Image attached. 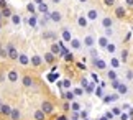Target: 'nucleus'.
Wrapping results in <instances>:
<instances>
[{
    "instance_id": "obj_1",
    "label": "nucleus",
    "mask_w": 133,
    "mask_h": 120,
    "mask_svg": "<svg viewBox=\"0 0 133 120\" xmlns=\"http://www.w3.org/2000/svg\"><path fill=\"white\" fill-rule=\"evenodd\" d=\"M7 58L10 61H18V58H20V53H18V49L15 48L13 43H8L7 45Z\"/></svg>"
},
{
    "instance_id": "obj_2",
    "label": "nucleus",
    "mask_w": 133,
    "mask_h": 120,
    "mask_svg": "<svg viewBox=\"0 0 133 120\" xmlns=\"http://www.w3.org/2000/svg\"><path fill=\"white\" fill-rule=\"evenodd\" d=\"M41 110L46 113V115H49V113L54 112V104L51 102V100H43V104H41Z\"/></svg>"
},
{
    "instance_id": "obj_3",
    "label": "nucleus",
    "mask_w": 133,
    "mask_h": 120,
    "mask_svg": "<svg viewBox=\"0 0 133 120\" xmlns=\"http://www.w3.org/2000/svg\"><path fill=\"white\" fill-rule=\"evenodd\" d=\"M92 64H94V67H97V69H100V71H105L107 69L105 61L100 59V58H92Z\"/></svg>"
},
{
    "instance_id": "obj_4",
    "label": "nucleus",
    "mask_w": 133,
    "mask_h": 120,
    "mask_svg": "<svg viewBox=\"0 0 133 120\" xmlns=\"http://www.w3.org/2000/svg\"><path fill=\"white\" fill-rule=\"evenodd\" d=\"M61 46H63V45H61V41H59V43H58V41H53V43L49 45V51H51V53H54L56 56H59V53H61Z\"/></svg>"
},
{
    "instance_id": "obj_5",
    "label": "nucleus",
    "mask_w": 133,
    "mask_h": 120,
    "mask_svg": "<svg viewBox=\"0 0 133 120\" xmlns=\"http://www.w3.org/2000/svg\"><path fill=\"white\" fill-rule=\"evenodd\" d=\"M43 56H38V54H33L31 58H30V64H33L35 67H39L41 66V62H43Z\"/></svg>"
},
{
    "instance_id": "obj_6",
    "label": "nucleus",
    "mask_w": 133,
    "mask_h": 120,
    "mask_svg": "<svg viewBox=\"0 0 133 120\" xmlns=\"http://www.w3.org/2000/svg\"><path fill=\"white\" fill-rule=\"evenodd\" d=\"M43 59L46 61V64H54V61H56V54H54V53H51V51H46V53L43 54Z\"/></svg>"
},
{
    "instance_id": "obj_7",
    "label": "nucleus",
    "mask_w": 133,
    "mask_h": 120,
    "mask_svg": "<svg viewBox=\"0 0 133 120\" xmlns=\"http://www.w3.org/2000/svg\"><path fill=\"white\" fill-rule=\"evenodd\" d=\"M118 99H120V94H118V92H114V94H109V96H105V97H104V102H105V104H110V102L118 100Z\"/></svg>"
},
{
    "instance_id": "obj_8",
    "label": "nucleus",
    "mask_w": 133,
    "mask_h": 120,
    "mask_svg": "<svg viewBox=\"0 0 133 120\" xmlns=\"http://www.w3.org/2000/svg\"><path fill=\"white\" fill-rule=\"evenodd\" d=\"M49 15H51V22H53V23H59L61 20H63V13H61V12H58V10L51 12Z\"/></svg>"
},
{
    "instance_id": "obj_9",
    "label": "nucleus",
    "mask_w": 133,
    "mask_h": 120,
    "mask_svg": "<svg viewBox=\"0 0 133 120\" xmlns=\"http://www.w3.org/2000/svg\"><path fill=\"white\" fill-rule=\"evenodd\" d=\"M82 43H84L85 46H87V48H94V46H95V38H94L92 35H87V36L84 38Z\"/></svg>"
},
{
    "instance_id": "obj_10",
    "label": "nucleus",
    "mask_w": 133,
    "mask_h": 120,
    "mask_svg": "<svg viewBox=\"0 0 133 120\" xmlns=\"http://www.w3.org/2000/svg\"><path fill=\"white\" fill-rule=\"evenodd\" d=\"M33 82H35V81H33V77L30 76V74H25V76L22 77V84H23L25 87H31Z\"/></svg>"
},
{
    "instance_id": "obj_11",
    "label": "nucleus",
    "mask_w": 133,
    "mask_h": 120,
    "mask_svg": "<svg viewBox=\"0 0 133 120\" xmlns=\"http://www.w3.org/2000/svg\"><path fill=\"white\" fill-rule=\"evenodd\" d=\"M0 113H2L3 117H10V113H12V107H10L8 104H2V107H0Z\"/></svg>"
},
{
    "instance_id": "obj_12",
    "label": "nucleus",
    "mask_w": 133,
    "mask_h": 120,
    "mask_svg": "<svg viewBox=\"0 0 133 120\" xmlns=\"http://www.w3.org/2000/svg\"><path fill=\"white\" fill-rule=\"evenodd\" d=\"M7 79L12 82V84H13V82H17V81H18V72L15 71V69H10L8 74H7Z\"/></svg>"
},
{
    "instance_id": "obj_13",
    "label": "nucleus",
    "mask_w": 133,
    "mask_h": 120,
    "mask_svg": "<svg viewBox=\"0 0 133 120\" xmlns=\"http://www.w3.org/2000/svg\"><path fill=\"white\" fill-rule=\"evenodd\" d=\"M115 17L117 18H125L127 17V10H125V7H115Z\"/></svg>"
},
{
    "instance_id": "obj_14",
    "label": "nucleus",
    "mask_w": 133,
    "mask_h": 120,
    "mask_svg": "<svg viewBox=\"0 0 133 120\" xmlns=\"http://www.w3.org/2000/svg\"><path fill=\"white\" fill-rule=\"evenodd\" d=\"M61 36H63V41H68V43H71V40H72V35H71V31L68 28H63Z\"/></svg>"
},
{
    "instance_id": "obj_15",
    "label": "nucleus",
    "mask_w": 133,
    "mask_h": 120,
    "mask_svg": "<svg viewBox=\"0 0 133 120\" xmlns=\"http://www.w3.org/2000/svg\"><path fill=\"white\" fill-rule=\"evenodd\" d=\"M33 118H35V120H46V113L41 110V109H39V110H35Z\"/></svg>"
},
{
    "instance_id": "obj_16",
    "label": "nucleus",
    "mask_w": 133,
    "mask_h": 120,
    "mask_svg": "<svg viewBox=\"0 0 133 120\" xmlns=\"http://www.w3.org/2000/svg\"><path fill=\"white\" fill-rule=\"evenodd\" d=\"M10 118H12V120H20V118H22V112H20V109H12Z\"/></svg>"
},
{
    "instance_id": "obj_17",
    "label": "nucleus",
    "mask_w": 133,
    "mask_h": 120,
    "mask_svg": "<svg viewBox=\"0 0 133 120\" xmlns=\"http://www.w3.org/2000/svg\"><path fill=\"white\" fill-rule=\"evenodd\" d=\"M112 25H114V20H112L110 17L102 18V27H104V28H112Z\"/></svg>"
},
{
    "instance_id": "obj_18",
    "label": "nucleus",
    "mask_w": 133,
    "mask_h": 120,
    "mask_svg": "<svg viewBox=\"0 0 133 120\" xmlns=\"http://www.w3.org/2000/svg\"><path fill=\"white\" fill-rule=\"evenodd\" d=\"M71 46H72V49H81L82 48V41L77 40V38H72L71 40Z\"/></svg>"
},
{
    "instance_id": "obj_19",
    "label": "nucleus",
    "mask_w": 133,
    "mask_h": 120,
    "mask_svg": "<svg viewBox=\"0 0 133 120\" xmlns=\"http://www.w3.org/2000/svg\"><path fill=\"white\" fill-rule=\"evenodd\" d=\"M18 62L22 66H26V64H30V58L26 54H23V53H20V58H18Z\"/></svg>"
},
{
    "instance_id": "obj_20",
    "label": "nucleus",
    "mask_w": 133,
    "mask_h": 120,
    "mask_svg": "<svg viewBox=\"0 0 133 120\" xmlns=\"http://www.w3.org/2000/svg\"><path fill=\"white\" fill-rule=\"evenodd\" d=\"M87 18L90 20V22H94V20L99 18V12H97V10H89V12H87Z\"/></svg>"
},
{
    "instance_id": "obj_21",
    "label": "nucleus",
    "mask_w": 133,
    "mask_h": 120,
    "mask_svg": "<svg viewBox=\"0 0 133 120\" xmlns=\"http://www.w3.org/2000/svg\"><path fill=\"white\" fill-rule=\"evenodd\" d=\"M87 23H89V18L87 17H79L77 18V25H79L81 28H85V27H87Z\"/></svg>"
},
{
    "instance_id": "obj_22",
    "label": "nucleus",
    "mask_w": 133,
    "mask_h": 120,
    "mask_svg": "<svg viewBox=\"0 0 133 120\" xmlns=\"http://www.w3.org/2000/svg\"><path fill=\"white\" fill-rule=\"evenodd\" d=\"M99 46L100 48H107V46H109V36H100L99 38Z\"/></svg>"
},
{
    "instance_id": "obj_23",
    "label": "nucleus",
    "mask_w": 133,
    "mask_h": 120,
    "mask_svg": "<svg viewBox=\"0 0 133 120\" xmlns=\"http://www.w3.org/2000/svg\"><path fill=\"white\" fill-rule=\"evenodd\" d=\"M2 15H3V18H12L13 12H12L10 7H5V8H2Z\"/></svg>"
},
{
    "instance_id": "obj_24",
    "label": "nucleus",
    "mask_w": 133,
    "mask_h": 120,
    "mask_svg": "<svg viewBox=\"0 0 133 120\" xmlns=\"http://www.w3.org/2000/svg\"><path fill=\"white\" fill-rule=\"evenodd\" d=\"M38 12H39V13H49V7L43 2V3L38 5Z\"/></svg>"
},
{
    "instance_id": "obj_25",
    "label": "nucleus",
    "mask_w": 133,
    "mask_h": 120,
    "mask_svg": "<svg viewBox=\"0 0 133 120\" xmlns=\"http://www.w3.org/2000/svg\"><path fill=\"white\" fill-rule=\"evenodd\" d=\"M63 97H64L68 102H72V100H74V97H76V94H74V91H72V92L68 91V92H64V96H63Z\"/></svg>"
},
{
    "instance_id": "obj_26",
    "label": "nucleus",
    "mask_w": 133,
    "mask_h": 120,
    "mask_svg": "<svg viewBox=\"0 0 133 120\" xmlns=\"http://www.w3.org/2000/svg\"><path fill=\"white\" fill-rule=\"evenodd\" d=\"M43 38L44 40H56V33L54 31H46V33H43Z\"/></svg>"
},
{
    "instance_id": "obj_27",
    "label": "nucleus",
    "mask_w": 133,
    "mask_h": 120,
    "mask_svg": "<svg viewBox=\"0 0 133 120\" xmlns=\"http://www.w3.org/2000/svg\"><path fill=\"white\" fill-rule=\"evenodd\" d=\"M36 23H38V18H36V15H31V17H30L28 18V25H30V27H36Z\"/></svg>"
},
{
    "instance_id": "obj_28",
    "label": "nucleus",
    "mask_w": 133,
    "mask_h": 120,
    "mask_svg": "<svg viewBox=\"0 0 133 120\" xmlns=\"http://www.w3.org/2000/svg\"><path fill=\"white\" fill-rule=\"evenodd\" d=\"M20 22H22L20 15H18V13H13V15H12V23H13V25H20Z\"/></svg>"
},
{
    "instance_id": "obj_29",
    "label": "nucleus",
    "mask_w": 133,
    "mask_h": 120,
    "mask_svg": "<svg viewBox=\"0 0 133 120\" xmlns=\"http://www.w3.org/2000/svg\"><path fill=\"white\" fill-rule=\"evenodd\" d=\"M117 91H118V94H120V96H123V94H127V92H128V87H127V84H120V87H118Z\"/></svg>"
},
{
    "instance_id": "obj_30",
    "label": "nucleus",
    "mask_w": 133,
    "mask_h": 120,
    "mask_svg": "<svg viewBox=\"0 0 133 120\" xmlns=\"http://www.w3.org/2000/svg\"><path fill=\"white\" fill-rule=\"evenodd\" d=\"M61 45H63V41H61ZM69 51H68V48H66V46L63 45L61 46V53H59V58H66V54H68Z\"/></svg>"
},
{
    "instance_id": "obj_31",
    "label": "nucleus",
    "mask_w": 133,
    "mask_h": 120,
    "mask_svg": "<svg viewBox=\"0 0 133 120\" xmlns=\"http://www.w3.org/2000/svg\"><path fill=\"white\" fill-rule=\"evenodd\" d=\"M71 110H72V112H79V110H81V105H79L77 102L72 100V102H71Z\"/></svg>"
},
{
    "instance_id": "obj_32",
    "label": "nucleus",
    "mask_w": 133,
    "mask_h": 120,
    "mask_svg": "<svg viewBox=\"0 0 133 120\" xmlns=\"http://www.w3.org/2000/svg\"><path fill=\"white\" fill-rule=\"evenodd\" d=\"M105 49H107V51H109V53H110V54H114V53H115V49H117V46H115L114 43H109V46H107V48H105Z\"/></svg>"
},
{
    "instance_id": "obj_33",
    "label": "nucleus",
    "mask_w": 133,
    "mask_h": 120,
    "mask_svg": "<svg viewBox=\"0 0 133 120\" xmlns=\"http://www.w3.org/2000/svg\"><path fill=\"white\" fill-rule=\"evenodd\" d=\"M107 77H109L110 81H114V79H117V72L115 71H107Z\"/></svg>"
},
{
    "instance_id": "obj_34",
    "label": "nucleus",
    "mask_w": 133,
    "mask_h": 120,
    "mask_svg": "<svg viewBox=\"0 0 133 120\" xmlns=\"http://www.w3.org/2000/svg\"><path fill=\"white\" fill-rule=\"evenodd\" d=\"M35 5H36V3H28V5H26V10H28L31 15L35 13V10H36V7H35Z\"/></svg>"
},
{
    "instance_id": "obj_35",
    "label": "nucleus",
    "mask_w": 133,
    "mask_h": 120,
    "mask_svg": "<svg viewBox=\"0 0 133 120\" xmlns=\"http://www.w3.org/2000/svg\"><path fill=\"white\" fill-rule=\"evenodd\" d=\"M64 61L66 62H72L74 61V54L72 53H68V54H66V58H64Z\"/></svg>"
},
{
    "instance_id": "obj_36",
    "label": "nucleus",
    "mask_w": 133,
    "mask_h": 120,
    "mask_svg": "<svg viewBox=\"0 0 133 120\" xmlns=\"http://www.w3.org/2000/svg\"><path fill=\"white\" fill-rule=\"evenodd\" d=\"M120 58H122V61H127V59H128V51H127V49H123V51H122V54H120Z\"/></svg>"
},
{
    "instance_id": "obj_37",
    "label": "nucleus",
    "mask_w": 133,
    "mask_h": 120,
    "mask_svg": "<svg viewBox=\"0 0 133 120\" xmlns=\"http://www.w3.org/2000/svg\"><path fill=\"white\" fill-rule=\"evenodd\" d=\"M120 84H122V82L118 81V79H114V81H112V87H114V89H118V87H120Z\"/></svg>"
},
{
    "instance_id": "obj_38",
    "label": "nucleus",
    "mask_w": 133,
    "mask_h": 120,
    "mask_svg": "<svg viewBox=\"0 0 133 120\" xmlns=\"http://www.w3.org/2000/svg\"><path fill=\"white\" fill-rule=\"evenodd\" d=\"M110 66H112V67H118V66H120V61H118V59H115V58H112Z\"/></svg>"
},
{
    "instance_id": "obj_39",
    "label": "nucleus",
    "mask_w": 133,
    "mask_h": 120,
    "mask_svg": "<svg viewBox=\"0 0 133 120\" xmlns=\"http://www.w3.org/2000/svg\"><path fill=\"white\" fill-rule=\"evenodd\" d=\"M89 84H90V82L85 79V77H82V79H81V86H82L84 89H87V86H89Z\"/></svg>"
},
{
    "instance_id": "obj_40",
    "label": "nucleus",
    "mask_w": 133,
    "mask_h": 120,
    "mask_svg": "<svg viewBox=\"0 0 133 120\" xmlns=\"http://www.w3.org/2000/svg\"><path fill=\"white\" fill-rule=\"evenodd\" d=\"M112 113H114V115H122V109L120 107H114L112 109Z\"/></svg>"
},
{
    "instance_id": "obj_41",
    "label": "nucleus",
    "mask_w": 133,
    "mask_h": 120,
    "mask_svg": "<svg viewBox=\"0 0 133 120\" xmlns=\"http://www.w3.org/2000/svg\"><path fill=\"white\" fill-rule=\"evenodd\" d=\"M95 96H97V97H104V91H102V86L95 89Z\"/></svg>"
},
{
    "instance_id": "obj_42",
    "label": "nucleus",
    "mask_w": 133,
    "mask_h": 120,
    "mask_svg": "<svg viewBox=\"0 0 133 120\" xmlns=\"http://www.w3.org/2000/svg\"><path fill=\"white\" fill-rule=\"evenodd\" d=\"M104 5H105V7H114L115 0H104Z\"/></svg>"
},
{
    "instance_id": "obj_43",
    "label": "nucleus",
    "mask_w": 133,
    "mask_h": 120,
    "mask_svg": "<svg viewBox=\"0 0 133 120\" xmlns=\"http://www.w3.org/2000/svg\"><path fill=\"white\" fill-rule=\"evenodd\" d=\"M71 86H72V84H71V79H64V81H63V87H66V89H69Z\"/></svg>"
},
{
    "instance_id": "obj_44",
    "label": "nucleus",
    "mask_w": 133,
    "mask_h": 120,
    "mask_svg": "<svg viewBox=\"0 0 133 120\" xmlns=\"http://www.w3.org/2000/svg\"><path fill=\"white\" fill-rule=\"evenodd\" d=\"M114 35V30L112 28H105V36H112Z\"/></svg>"
},
{
    "instance_id": "obj_45",
    "label": "nucleus",
    "mask_w": 133,
    "mask_h": 120,
    "mask_svg": "<svg viewBox=\"0 0 133 120\" xmlns=\"http://www.w3.org/2000/svg\"><path fill=\"white\" fill-rule=\"evenodd\" d=\"M85 91H87L89 94H90V92H94V91H95V87H94V84H89V86H87V89H85Z\"/></svg>"
},
{
    "instance_id": "obj_46",
    "label": "nucleus",
    "mask_w": 133,
    "mask_h": 120,
    "mask_svg": "<svg viewBox=\"0 0 133 120\" xmlns=\"http://www.w3.org/2000/svg\"><path fill=\"white\" fill-rule=\"evenodd\" d=\"M74 94L76 96H84V91L82 89H74Z\"/></svg>"
},
{
    "instance_id": "obj_47",
    "label": "nucleus",
    "mask_w": 133,
    "mask_h": 120,
    "mask_svg": "<svg viewBox=\"0 0 133 120\" xmlns=\"http://www.w3.org/2000/svg\"><path fill=\"white\" fill-rule=\"evenodd\" d=\"M5 7H8L7 0H0V8H5Z\"/></svg>"
},
{
    "instance_id": "obj_48",
    "label": "nucleus",
    "mask_w": 133,
    "mask_h": 120,
    "mask_svg": "<svg viewBox=\"0 0 133 120\" xmlns=\"http://www.w3.org/2000/svg\"><path fill=\"white\" fill-rule=\"evenodd\" d=\"M90 54H92V58H97V51L94 48H90Z\"/></svg>"
},
{
    "instance_id": "obj_49",
    "label": "nucleus",
    "mask_w": 133,
    "mask_h": 120,
    "mask_svg": "<svg viewBox=\"0 0 133 120\" xmlns=\"http://www.w3.org/2000/svg\"><path fill=\"white\" fill-rule=\"evenodd\" d=\"M125 5H128V7H133V0H125Z\"/></svg>"
},
{
    "instance_id": "obj_50",
    "label": "nucleus",
    "mask_w": 133,
    "mask_h": 120,
    "mask_svg": "<svg viewBox=\"0 0 133 120\" xmlns=\"http://www.w3.org/2000/svg\"><path fill=\"white\" fill-rule=\"evenodd\" d=\"M72 118L77 120V118H79V112H72Z\"/></svg>"
},
{
    "instance_id": "obj_51",
    "label": "nucleus",
    "mask_w": 133,
    "mask_h": 120,
    "mask_svg": "<svg viewBox=\"0 0 133 120\" xmlns=\"http://www.w3.org/2000/svg\"><path fill=\"white\" fill-rule=\"evenodd\" d=\"M127 77H128V79H133V72L128 71V72H127Z\"/></svg>"
},
{
    "instance_id": "obj_52",
    "label": "nucleus",
    "mask_w": 133,
    "mask_h": 120,
    "mask_svg": "<svg viewBox=\"0 0 133 120\" xmlns=\"http://www.w3.org/2000/svg\"><path fill=\"white\" fill-rule=\"evenodd\" d=\"M120 118H122V120H128V115H127V113H122Z\"/></svg>"
},
{
    "instance_id": "obj_53",
    "label": "nucleus",
    "mask_w": 133,
    "mask_h": 120,
    "mask_svg": "<svg viewBox=\"0 0 133 120\" xmlns=\"http://www.w3.org/2000/svg\"><path fill=\"white\" fill-rule=\"evenodd\" d=\"M81 117H82V118H87V112H81Z\"/></svg>"
},
{
    "instance_id": "obj_54",
    "label": "nucleus",
    "mask_w": 133,
    "mask_h": 120,
    "mask_svg": "<svg viewBox=\"0 0 133 120\" xmlns=\"http://www.w3.org/2000/svg\"><path fill=\"white\" fill-rule=\"evenodd\" d=\"M33 3H36V5H39V3H43V0H33Z\"/></svg>"
},
{
    "instance_id": "obj_55",
    "label": "nucleus",
    "mask_w": 133,
    "mask_h": 120,
    "mask_svg": "<svg viewBox=\"0 0 133 120\" xmlns=\"http://www.w3.org/2000/svg\"><path fill=\"white\" fill-rule=\"evenodd\" d=\"M0 20H3V15H2V8H0Z\"/></svg>"
},
{
    "instance_id": "obj_56",
    "label": "nucleus",
    "mask_w": 133,
    "mask_h": 120,
    "mask_svg": "<svg viewBox=\"0 0 133 120\" xmlns=\"http://www.w3.org/2000/svg\"><path fill=\"white\" fill-rule=\"evenodd\" d=\"M51 2H53V3H59L61 0H51Z\"/></svg>"
},
{
    "instance_id": "obj_57",
    "label": "nucleus",
    "mask_w": 133,
    "mask_h": 120,
    "mask_svg": "<svg viewBox=\"0 0 133 120\" xmlns=\"http://www.w3.org/2000/svg\"><path fill=\"white\" fill-rule=\"evenodd\" d=\"M79 2H81V3H87V0H79Z\"/></svg>"
},
{
    "instance_id": "obj_58",
    "label": "nucleus",
    "mask_w": 133,
    "mask_h": 120,
    "mask_svg": "<svg viewBox=\"0 0 133 120\" xmlns=\"http://www.w3.org/2000/svg\"><path fill=\"white\" fill-rule=\"evenodd\" d=\"M100 120H109V118H107V115H105V117H100Z\"/></svg>"
},
{
    "instance_id": "obj_59",
    "label": "nucleus",
    "mask_w": 133,
    "mask_h": 120,
    "mask_svg": "<svg viewBox=\"0 0 133 120\" xmlns=\"http://www.w3.org/2000/svg\"><path fill=\"white\" fill-rule=\"evenodd\" d=\"M3 27V23H2V20H0V28H2Z\"/></svg>"
},
{
    "instance_id": "obj_60",
    "label": "nucleus",
    "mask_w": 133,
    "mask_h": 120,
    "mask_svg": "<svg viewBox=\"0 0 133 120\" xmlns=\"http://www.w3.org/2000/svg\"><path fill=\"white\" fill-rule=\"evenodd\" d=\"M0 107H2V99H0Z\"/></svg>"
}]
</instances>
